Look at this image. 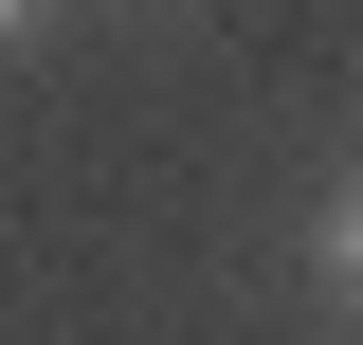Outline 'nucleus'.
<instances>
[{"label":"nucleus","instance_id":"f257e3e1","mask_svg":"<svg viewBox=\"0 0 363 345\" xmlns=\"http://www.w3.org/2000/svg\"><path fill=\"white\" fill-rule=\"evenodd\" d=\"M327 291L363 309V182H345V200H327Z\"/></svg>","mask_w":363,"mask_h":345},{"label":"nucleus","instance_id":"f03ea898","mask_svg":"<svg viewBox=\"0 0 363 345\" xmlns=\"http://www.w3.org/2000/svg\"><path fill=\"white\" fill-rule=\"evenodd\" d=\"M18 37H37V0H0V55H18Z\"/></svg>","mask_w":363,"mask_h":345}]
</instances>
